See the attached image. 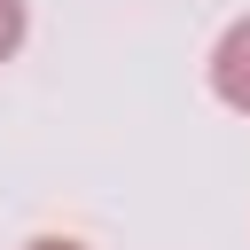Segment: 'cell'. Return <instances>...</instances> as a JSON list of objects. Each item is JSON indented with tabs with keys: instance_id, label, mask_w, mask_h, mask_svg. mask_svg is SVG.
<instances>
[{
	"instance_id": "3",
	"label": "cell",
	"mask_w": 250,
	"mask_h": 250,
	"mask_svg": "<svg viewBox=\"0 0 250 250\" xmlns=\"http://www.w3.org/2000/svg\"><path fill=\"white\" fill-rule=\"evenodd\" d=\"M23 250H86V242H70V234H39V242H23Z\"/></svg>"
},
{
	"instance_id": "2",
	"label": "cell",
	"mask_w": 250,
	"mask_h": 250,
	"mask_svg": "<svg viewBox=\"0 0 250 250\" xmlns=\"http://www.w3.org/2000/svg\"><path fill=\"white\" fill-rule=\"evenodd\" d=\"M23 23H31V16H23V0H0V62L23 47Z\"/></svg>"
},
{
	"instance_id": "1",
	"label": "cell",
	"mask_w": 250,
	"mask_h": 250,
	"mask_svg": "<svg viewBox=\"0 0 250 250\" xmlns=\"http://www.w3.org/2000/svg\"><path fill=\"white\" fill-rule=\"evenodd\" d=\"M211 94L250 117V16H234L219 31V47H211Z\"/></svg>"
}]
</instances>
